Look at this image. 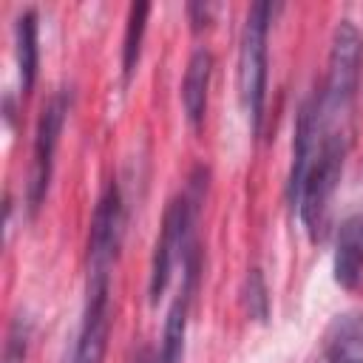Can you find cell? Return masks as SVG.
<instances>
[{
	"label": "cell",
	"instance_id": "6da1fadb",
	"mask_svg": "<svg viewBox=\"0 0 363 363\" xmlns=\"http://www.w3.org/2000/svg\"><path fill=\"white\" fill-rule=\"evenodd\" d=\"M360 71H363V34L352 20H340L332 31L326 82H323V94L318 96L323 128H343V119L349 116L360 88Z\"/></svg>",
	"mask_w": 363,
	"mask_h": 363
},
{
	"label": "cell",
	"instance_id": "7a4b0ae2",
	"mask_svg": "<svg viewBox=\"0 0 363 363\" xmlns=\"http://www.w3.org/2000/svg\"><path fill=\"white\" fill-rule=\"evenodd\" d=\"M346 145H349L346 128H323V122H320L318 150H315L312 167L306 173L301 199H298V213H301V221L312 241H320L326 233L332 196H335L340 173H343Z\"/></svg>",
	"mask_w": 363,
	"mask_h": 363
},
{
	"label": "cell",
	"instance_id": "3957f363",
	"mask_svg": "<svg viewBox=\"0 0 363 363\" xmlns=\"http://www.w3.org/2000/svg\"><path fill=\"white\" fill-rule=\"evenodd\" d=\"M275 6L267 0H258L250 6L244 31H241V48H238V96L250 116L252 133L261 130L264 119V99H267V31L272 23Z\"/></svg>",
	"mask_w": 363,
	"mask_h": 363
},
{
	"label": "cell",
	"instance_id": "277c9868",
	"mask_svg": "<svg viewBox=\"0 0 363 363\" xmlns=\"http://www.w3.org/2000/svg\"><path fill=\"white\" fill-rule=\"evenodd\" d=\"M196 204H199V182L187 193H179L167 204V210L162 216V230H159V238H156V247H153L150 278H147V292H150V301L153 303L164 295L176 261L179 258L184 261L196 250V244H193Z\"/></svg>",
	"mask_w": 363,
	"mask_h": 363
},
{
	"label": "cell",
	"instance_id": "5b68a950",
	"mask_svg": "<svg viewBox=\"0 0 363 363\" xmlns=\"http://www.w3.org/2000/svg\"><path fill=\"white\" fill-rule=\"evenodd\" d=\"M68 108H71V91L62 88L40 111L37 130H34V150H31V173H28V187H26V204H28L31 216L45 201L51 173H54V153L60 145V133H62Z\"/></svg>",
	"mask_w": 363,
	"mask_h": 363
},
{
	"label": "cell",
	"instance_id": "8992f818",
	"mask_svg": "<svg viewBox=\"0 0 363 363\" xmlns=\"http://www.w3.org/2000/svg\"><path fill=\"white\" fill-rule=\"evenodd\" d=\"M125 230V207L116 182H111L96 199L88 233V278H111V269L119 255Z\"/></svg>",
	"mask_w": 363,
	"mask_h": 363
},
{
	"label": "cell",
	"instance_id": "52a82bcc",
	"mask_svg": "<svg viewBox=\"0 0 363 363\" xmlns=\"http://www.w3.org/2000/svg\"><path fill=\"white\" fill-rule=\"evenodd\" d=\"M111 332V278H88L85 309L65 363H102Z\"/></svg>",
	"mask_w": 363,
	"mask_h": 363
},
{
	"label": "cell",
	"instance_id": "ba28073f",
	"mask_svg": "<svg viewBox=\"0 0 363 363\" xmlns=\"http://www.w3.org/2000/svg\"><path fill=\"white\" fill-rule=\"evenodd\" d=\"M318 139H320V102L318 96H309L301 111H298V122H295V142H292V164H289V179H286V199L292 207H298L306 173L312 167L315 150H318Z\"/></svg>",
	"mask_w": 363,
	"mask_h": 363
},
{
	"label": "cell",
	"instance_id": "9c48e42d",
	"mask_svg": "<svg viewBox=\"0 0 363 363\" xmlns=\"http://www.w3.org/2000/svg\"><path fill=\"white\" fill-rule=\"evenodd\" d=\"M182 289L173 298L167 318H164V335L159 346V363H182L184 360V337H187V315L193 301V284H196V250L182 261Z\"/></svg>",
	"mask_w": 363,
	"mask_h": 363
},
{
	"label": "cell",
	"instance_id": "30bf717a",
	"mask_svg": "<svg viewBox=\"0 0 363 363\" xmlns=\"http://www.w3.org/2000/svg\"><path fill=\"white\" fill-rule=\"evenodd\" d=\"M335 284L343 289H354L363 275V213L343 218L337 230L335 258H332Z\"/></svg>",
	"mask_w": 363,
	"mask_h": 363
},
{
	"label": "cell",
	"instance_id": "8fae6325",
	"mask_svg": "<svg viewBox=\"0 0 363 363\" xmlns=\"http://www.w3.org/2000/svg\"><path fill=\"white\" fill-rule=\"evenodd\" d=\"M210 74H213V54L207 48L193 51L184 79H182V105L187 113V122L193 128H201L207 113V94H210Z\"/></svg>",
	"mask_w": 363,
	"mask_h": 363
},
{
	"label": "cell",
	"instance_id": "7c38bea8",
	"mask_svg": "<svg viewBox=\"0 0 363 363\" xmlns=\"http://www.w3.org/2000/svg\"><path fill=\"white\" fill-rule=\"evenodd\" d=\"M326 363H363V315H337L323 343Z\"/></svg>",
	"mask_w": 363,
	"mask_h": 363
},
{
	"label": "cell",
	"instance_id": "4fadbf2b",
	"mask_svg": "<svg viewBox=\"0 0 363 363\" xmlns=\"http://www.w3.org/2000/svg\"><path fill=\"white\" fill-rule=\"evenodd\" d=\"M14 54H17V71H20V88L28 94L37 79V62H40V45H37V11L26 9L14 20Z\"/></svg>",
	"mask_w": 363,
	"mask_h": 363
},
{
	"label": "cell",
	"instance_id": "5bb4252c",
	"mask_svg": "<svg viewBox=\"0 0 363 363\" xmlns=\"http://www.w3.org/2000/svg\"><path fill=\"white\" fill-rule=\"evenodd\" d=\"M147 14H150V3H133L128 11V26H125V40H122V77H125V82L133 77V71L139 65Z\"/></svg>",
	"mask_w": 363,
	"mask_h": 363
},
{
	"label": "cell",
	"instance_id": "9a60e30c",
	"mask_svg": "<svg viewBox=\"0 0 363 363\" xmlns=\"http://www.w3.org/2000/svg\"><path fill=\"white\" fill-rule=\"evenodd\" d=\"M244 306H247V315L255 318V320H267L269 318V292H267V284H264L261 269H250L247 272V281H244Z\"/></svg>",
	"mask_w": 363,
	"mask_h": 363
},
{
	"label": "cell",
	"instance_id": "2e32d148",
	"mask_svg": "<svg viewBox=\"0 0 363 363\" xmlns=\"http://www.w3.org/2000/svg\"><path fill=\"white\" fill-rule=\"evenodd\" d=\"M28 335L31 326L23 315H17L6 332V346H3V363H26L28 354Z\"/></svg>",
	"mask_w": 363,
	"mask_h": 363
},
{
	"label": "cell",
	"instance_id": "e0dca14e",
	"mask_svg": "<svg viewBox=\"0 0 363 363\" xmlns=\"http://www.w3.org/2000/svg\"><path fill=\"white\" fill-rule=\"evenodd\" d=\"M187 14H190V23L196 31H201L207 23H210V14H213V6L210 3H190L187 6Z\"/></svg>",
	"mask_w": 363,
	"mask_h": 363
},
{
	"label": "cell",
	"instance_id": "ac0fdd59",
	"mask_svg": "<svg viewBox=\"0 0 363 363\" xmlns=\"http://www.w3.org/2000/svg\"><path fill=\"white\" fill-rule=\"evenodd\" d=\"M130 363H159V357H156L147 346H142V349L133 354V360H130Z\"/></svg>",
	"mask_w": 363,
	"mask_h": 363
}]
</instances>
